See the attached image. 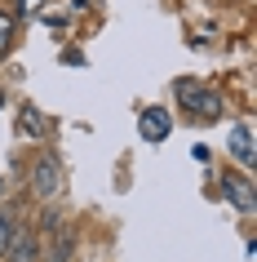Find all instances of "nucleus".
<instances>
[{"label":"nucleus","mask_w":257,"mask_h":262,"mask_svg":"<svg viewBox=\"0 0 257 262\" xmlns=\"http://www.w3.org/2000/svg\"><path fill=\"white\" fill-rule=\"evenodd\" d=\"M31 191L40 195V200H54L62 191V169H58L54 156H40L36 165H31Z\"/></svg>","instance_id":"1"},{"label":"nucleus","mask_w":257,"mask_h":262,"mask_svg":"<svg viewBox=\"0 0 257 262\" xmlns=\"http://www.w3.org/2000/svg\"><path fill=\"white\" fill-rule=\"evenodd\" d=\"M137 134H142L147 142H164L169 134H173V116H169L164 107H147L142 116H137Z\"/></svg>","instance_id":"2"},{"label":"nucleus","mask_w":257,"mask_h":262,"mask_svg":"<svg viewBox=\"0 0 257 262\" xmlns=\"http://www.w3.org/2000/svg\"><path fill=\"white\" fill-rule=\"evenodd\" d=\"M222 187H226V200L240 209V213H253V209H257V191H253V182H248V178H226Z\"/></svg>","instance_id":"3"},{"label":"nucleus","mask_w":257,"mask_h":262,"mask_svg":"<svg viewBox=\"0 0 257 262\" xmlns=\"http://www.w3.org/2000/svg\"><path fill=\"white\" fill-rule=\"evenodd\" d=\"M191 116H195V120H204V124H213L217 116H222V98L217 94H208V89H195V94H191Z\"/></svg>","instance_id":"4"},{"label":"nucleus","mask_w":257,"mask_h":262,"mask_svg":"<svg viewBox=\"0 0 257 262\" xmlns=\"http://www.w3.org/2000/svg\"><path fill=\"white\" fill-rule=\"evenodd\" d=\"M230 156L240 165H253V134H248V124H230Z\"/></svg>","instance_id":"5"},{"label":"nucleus","mask_w":257,"mask_h":262,"mask_svg":"<svg viewBox=\"0 0 257 262\" xmlns=\"http://www.w3.org/2000/svg\"><path fill=\"white\" fill-rule=\"evenodd\" d=\"M49 235H54V245H49V262H71V231L58 222V227H49Z\"/></svg>","instance_id":"6"},{"label":"nucleus","mask_w":257,"mask_h":262,"mask_svg":"<svg viewBox=\"0 0 257 262\" xmlns=\"http://www.w3.org/2000/svg\"><path fill=\"white\" fill-rule=\"evenodd\" d=\"M14 235H18V222L9 213H0V258H9V249H14Z\"/></svg>","instance_id":"7"},{"label":"nucleus","mask_w":257,"mask_h":262,"mask_svg":"<svg viewBox=\"0 0 257 262\" xmlns=\"http://www.w3.org/2000/svg\"><path fill=\"white\" fill-rule=\"evenodd\" d=\"M9 45H14V14L0 9V58L9 54Z\"/></svg>","instance_id":"8"},{"label":"nucleus","mask_w":257,"mask_h":262,"mask_svg":"<svg viewBox=\"0 0 257 262\" xmlns=\"http://www.w3.org/2000/svg\"><path fill=\"white\" fill-rule=\"evenodd\" d=\"M22 124H27L31 134H44V120H40V111H36V107H27V111H22Z\"/></svg>","instance_id":"9"},{"label":"nucleus","mask_w":257,"mask_h":262,"mask_svg":"<svg viewBox=\"0 0 257 262\" xmlns=\"http://www.w3.org/2000/svg\"><path fill=\"white\" fill-rule=\"evenodd\" d=\"M40 9V0H18V9H14V18H22V14H36Z\"/></svg>","instance_id":"10"},{"label":"nucleus","mask_w":257,"mask_h":262,"mask_svg":"<svg viewBox=\"0 0 257 262\" xmlns=\"http://www.w3.org/2000/svg\"><path fill=\"white\" fill-rule=\"evenodd\" d=\"M14 262H18V258H14Z\"/></svg>","instance_id":"11"}]
</instances>
